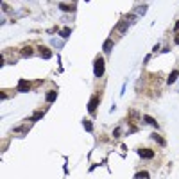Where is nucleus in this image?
<instances>
[{
    "mask_svg": "<svg viewBox=\"0 0 179 179\" xmlns=\"http://www.w3.org/2000/svg\"><path fill=\"white\" fill-rule=\"evenodd\" d=\"M129 29V22L126 20V18H122L118 23H117V30L120 32V34H126V30Z\"/></svg>",
    "mask_w": 179,
    "mask_h": 179,
    "instance_id": "20e7f679",
    "label": "nucleus"
},
{
    "mask_svg": "<svg viewBox=\"0 0 179 179\" xmlns=\"http://www.w3.org/2000/svg\"><path fill=\"white\" fill-rule=\"evenodd\" d=\"M43 115H45V113H43V111H39V113H34V117H32V118H30V120H34V122H36V120H39V118H41V117H43Z\"/></svg>",
    "mask_w": 179,
    "mask_h": 179,
    "instance_id": "a211bd4d",
    "label": "nucleus"
},
{
    "mask_svg": "<svg viewBox=\"0 0 179 179\" xmlns=\"http://www.w3.org/2000/svg\"><path fill=\"white\" fill-rule=\"evenodd\" d=\"M136 179H151V176H149V172L142 170V172H138V174H136Z\"/></svg>",
    "mask_w": 179,
    "mask_h": 179,
    "instance_id": "dca6fc26",
    "label": "nucleus"
},
{
    "mask_svg": "<svg viewBox=\"0 0 179 179\" xmlns=\"http://www.w3.org/2000/svg\"><path fill=\"white\" fill-rule=\"evenodd\" d=\"M56 97H57V93H56V91H48L45 99H47V102H54V100H56Z\"/></svg>",
    "mask_w": 179,
    "mask_h": 179,
    "instance_id": "4468645a",
    "label": "nucleus"
},
{
    "mask_svg": "<svg viewBox=\"0 0 179 179\" xmlns=\"http://www.w3.org/2000/svg\"><path fill=\"white\" fill-rule=\"evenodd\" d=\"M93 72H95V77H102V75H104V59H102V56H97V57H95Z\"/></svg>",
    "mask_w": 179,
    "mask_h": 179,
    "instance_id": "f257e3e1",
    "label": "nucleus"
},
{
    "mask_svg": "<svg viewBox=\"0 0 179 179\" xmlns=\"http://www.w3.org/2000/svg\"><path fill=\"white\" fill-rule=\"evenodd\" d=\"M178 75H179V72H178V70H172V72L169 74V77H167V84H172V82H176Z\"/></svg>",
    "mask_w": 179,
    "mask_h": 179,
    "instance_id": "6e6552de",
    "label": "nucleus"
},
{
    "mask_svg": "<svg viewBox=\"0 0 179 179\" xmlns=\"http://www.w3.org/2000/svg\"><path fill=\"white\" fill-rule=\"evenodd\" d=\"M145 13H147V5H142V7H136V9H134V14H136V16H143Z\"/></svg>",
    "mask_w": 179,
    "mask_h": 179,
    "instance_id": "f8f14e48",
    "label": "nucleus"
},
{
    "mask_svg": "<svg viewBox=\"0 0 179 179\" xmlns=\"http://www.w3.org/2000/svg\"><path fill=\"white\" fill-rule=\"evenodd\" d=\"M176 32H179V22L176 23Z\"/></svg>",
    "mask_w": 179,
    "mask_h": 179,
    "instance_id": "5701e85b",
    "label": "nucleus"
},
{
    "mask_svg": "<svg viewBox=\"0 0 179 179\" xmlns=\"http://www.w3.org/2000/svg\"><path fill=\"white\" fill-rule=\"evenodd\" d=\"M138 156L143 160H152L154 158V151L152 149H138Z\"/></svg>",
    "mask_w": 179,
    "mask_h": 179,
    "instance_id": "7ed1b4c3",
    "label": "nucleus"
},
{
    "mask_svg": "<svg viewBox=\"0 0 179 179\" xmlns=\"http://www.w3.org/2000/svg\"><path fill=\"white\" fill-rule=\"evenodd\" d=\"M97 106H99V97H91V99H90V104H88V113H90V115H95V113H97Z\"/></svg>",
    "mask_w": 179,
    "mask_h": 179,
    "instance_id": "f03ea898",
    "label": "nucleus"
},
{
    "mask_svg": "<svg viewBox=\"0 0 179 179\" xmlns=\"http://www.w3.org/2000/svg\"><path fill=\"white\" fill-rule=\"evenodd\" d=\"M82 126H84V129H86L88 133H93V126H91L90 120H82Z\"/></svg>",
    "mask_w": 179,
    "mask_h": 179,
    "instance_id": "2eb2a0df",
    "label": "nucleus"
},
{
    "mask_svg": "<svg viewBox=\"0 0 179 179\" xmlns=\"http://www.w3.org/2000/svg\"><path fill=\"white\" fill-rule=\"evenodd\" d=\"M111 48H113V39H106L104 41V54H111Z\"/></svg>",
    "mask_w": 179,
    "mask_h": 179,
    "instance_id": "1a4fd4ad",
    "label": "nucleus"
},
{
    "mask_svg": "<svg viewBox=\"0 0 179 179\" xmlns=\"http://www.w3.org/2000/svg\"><path fill=\"white\" fill-rule=\"evenodd\" d=\"M52 45H54V47H57V48H61V47H63V41H59V39H56V41H54V39H52Z\"/></svg>",
    "mask_w": 179,
    "mask_h": 179,
    "instance_id": "aec40b11",
    "label": "nucleus"
},
{
    "mask_svg": "<svg viewBox=\"0 0 179 179\" xmlns=\"http://www.w3.org/2000/svg\"><path fill=\"white\" fill-rule=\"evenodd\" d=\"M176 45H179V32L176 34Z\"/></svg>",
    "mask_w": 179,
    "mask_h": 179,
    "instance_id": "4be33fe9",
    "label": "nucleus"
},
{
    "mask_svg": "<svg viewBox=\"0 0 179 179\" xmlns=\"http://www.w3.org/2000/svg\"><path fill=\"white\" fill-rule=\"evenodd\" d=\"M70 32H72V30H70L68 27H65V29H61V32H59V34H61V38H68V36H70Z\"/></svg>",
    "mask_w": 179,
    "mask_h": 179,
    "instance_id": "f3484780",
    "label": "nucleus"
},
{
    "mask_svg": "<svg viewBox=\"0 0 179 179\" xmlns=\"http://www.w3.org/2000/svg\"><path fill=\"white\" fill-rule=\"evenodd\" d=\"M30 88H32V84L29 81H25V79L18 81V91H30Z\"/></svg>",
    "mask_w": 179,
    "mask_h": 179,
    "instance_id": "39448f33",
    "label": "nucleus"
},
{
    "mask_svg": "<svg viewBox=\"0 0 179 179\" xmlns=\"http://www.w3.org/2000/svg\"><path fill=\"white\" fill-rule=\"evenodd\" d=\"M151 140H154V142H156V143H160L161 147H165V145H167V142H165V140H163L158 133H152V134H151Z\"/></svg>",
    "mask_w": 179,
    "mask_h": 179,
    "instance_id": "0eeeda50",
    "label": "nucleus"
},
{
    "mask_svg": "<svg viewBox=\"0 0 179 179\" xmlns=\"http://www.w3.org/2000/svg\"><path fill=\"white\" fill-rule=\"evenodd\" d=\"M39 56H41L43 59H50V57H52V50L47 48V47H39Z\"/></svg>",
    "mask_w": 179,
    "mask_h": 179,
    "instance_id": "423d86ee",
    "label": "nucleus"
},
{
    "mask_svg": "<svg viewBox=\"0 0 179 179\" xmlns=\"http://www.w3.org/2000/svg\"><path fill=\"white\" fill-rule=\"evenodd\" d=\"M143 120H145V122H147L149 126H154V127L158 129V122H156V120H154V118L151 117V115H145V117H143Z\"/></svg>",
    "mask_w": 179,
    "mask_h": 179,
    "instance_id": "9d476101",
    "label": "nucleus"
},
{
    "mask_svg": "<svg viewBox=\"0 0 179 179\" xmlns=\"http://www.w3.org/2000/svg\"><path fill=\"white\" fill-rule=\"evenodd\" d=\"M22 56H23V57H30V56H32V48H30V47H23V48H22Z\"/></svg>",
    "mask_w": 179,
    "mask_h": 179,
    "instance_id": "ddd939ff",
    "label": "nucleus"
},
{
    "mask_svg": "<svg viewBox=\"0 0 179 179\" xmlns=\"http://www.w3.org/2000/svg\"><path fill=\"white\" fill-rule=\"evenodd\" d=\"M59 9H61V11H68V13H74V11H75V7H74V5H68V4H59Z\"/></svg>",
    "mask_w": 179,
    "mask_h": 179,
    "instance_id": "9b49d317",
    "label": "nucleus"
},
{
    "mask_svg": "<svg viewBox=\"0 0 179 179\" xmlns=\"http://www.w3.org/2000/svg\"><path fill=\"white\" fill-rule=\"evenodd\" d=\"M27 129H29V127H23V126H22V127H14V129H13V133H22V131H25V133H27Z\"/></svg>",
    "mask_w": 179,
    "mask_h": 179,
    "instance_id": "6ab92c4d",
    "label": "nucleus"
},
{
    "mask_svg": "<svg viewBox=\"0 0 179 179\" xmlns=\"http://www.w3.org/2000/svg\"><path fill=\"white\" fill-rule=\"evenodd\" d=\"M120 133H122V129H120V127H117V129L113 131V136H115V138H118V136H120Z\"/></svg>",
    "mask_w": 179,
    "mask_h": 179,
    "instance_id": "412c9836",
    "label": "nucleus"
}]
</instances>
